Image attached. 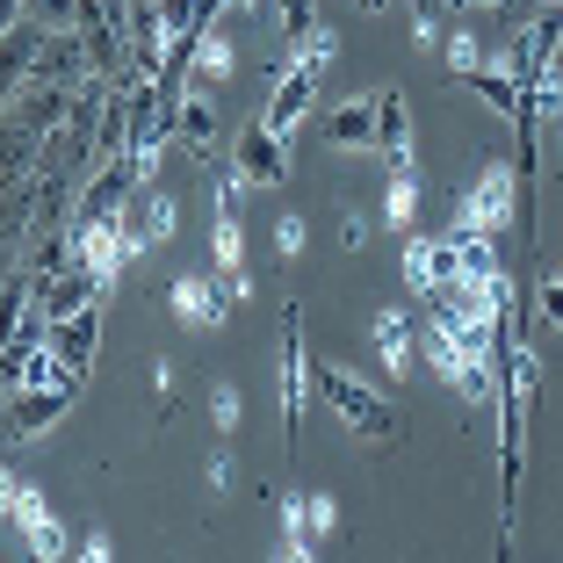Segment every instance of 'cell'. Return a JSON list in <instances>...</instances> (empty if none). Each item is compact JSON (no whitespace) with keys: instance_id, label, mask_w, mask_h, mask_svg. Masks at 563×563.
<instances>
[{"instance_id":"6da1fadb","label":"cell","mask_w":563,"mask_h":563,"mask_svg":"<svg viewBox=\"0 0 563 563\" xmlns=\"http://www.w3.org/2000/svg\"><path fill=\"white\" fill-rule=\"evenodd\" d=\"M528 174H520V159H484L477 181L463 188V210H455V224H470V232H506V224H528Z\"/></svg>"},{"instance_id":"7a4b0ae2","label":"cell","mask_w":563,"mask_h":563,"mask_svg":"<svg viewBox=\"0 0 563 563\" xmlns=\"http://www.w3.org/2000/svg\"><path fill=\"white\" fill-rule=\"evenodd\" d=\"M318 390H325V405L354 427V441H376V448L398 441V412H390L376 390H362V383H354L340 362H318Z\"/></svg>"},{"instance_id":"3957f363","label":"cell","mask_w":563,"mask_h":563,"mask_svg":"<svg viewBox=\"0 0 563 563\" xmlns=\"http://www.w3.org/2000/svg\"><path fill=\"white\" fill-rule=\"evenodd\" d=\"M398 267H405V289H412V297H441V289L470 282L455 232H448V239H405V261H398Z\"/></svg>"},{"instance_id":"277c9868","label":"cell","mask_w":563,"mask_h":563,"mask_svg":"<svg viewBox=\"0 0 563 563\" xmlns=\"http://www.w3.org/2000/svg\"><path fill=\"white\" fill-rule=\"evenodd\" d=\"M232 174L246 188H282L289 181V137L267 131V123H246V131L232 137Z\"/></svg>"},{"instance_id":"5b68a950","label":"cell","mask_w":563,"mask_h":563,"mask_svg":"<svg viewBox=\"0 0 563 563\" xmlns=\"http://www.w3.org/2000/svg\"><path fill=\"white\" fill-rule=\"evenodd\" d=\"M318 80H325V73H311V66H297V58H289V66H275V87H267V101H261V123L267 131H303V117H311V101H318Z\"/></svg>"},{"instance_id":"8992f818","label":"cell","mask_w":563,"mask_h":563,"mask_svg":"<svg viewBox=\"0 0 563 563\" xmlns=\"http://www.w3.org/2000/svg\"><path fill=\"white\" fill-rule=\"evenodd\" d=\"M368 347H376V368L390 383H405L419 368V332H412V311L405 303H383V311H368Z\"/></svg>"},{"instance_id":"52a82bcc","label":"cell","mask_w":563,"mask_h":563,"mask_svg":"<svg viewBox=\"0 0 563 563\" xmlns=\"http://www.w3.org/2000/svg\"><path fill=\"white\" fill-rule=\"evenodd\" d=\"M73 398H80V383H51V390H15V398H8V441H36V433H51L58 419L73 412Z\"/></svg>"},{"instance_id":"ba28073f","label":"cell","mask_w":563,"mask_h":563,"mask_svg":"<svg viewBox=\"0 0 563 563\" xmlns=\"http://www.w3.org/2000/svg\"><path fill=\"white\" fill-rule=\"evenodd\" d=\"M166 303H174V325H188V332H217V325H224V311H232L224 282H202V275H174Z\"/></svg>"},{"instance_id":"9c48e42d","label":"cell","mask_w":563,"mask_h":563,"mask_svg":"<svg viewBox=\"0 0 563 563\" xmlns=\"http://www.w3.org/2000/svg\"><path fill=\"white\" fill-rule=\"evenodd\" d=\"M318 137H325L332 152H383V131H376V95H354L340 101L325 123H318Z\"/></svg>"},{"instance_id":"30bf717a","label":"cell","mask_w":563,"mask_h":563,"mask_svg":"<svg viewBox=\"0 0 563 563\" xmlns=\"http://www.w3.org/2000/svg\"><path fill=\"white\" fill-rule=\"evenodd\" d=\"M101 297H109V282H101V275H95L87 261L58 267V275H51L44 289H36V303H44L51 318H73V311H87V303H101Z\"/></svg>"},{"instance_id":"8fae6325","label":"cell","mask_w":563,"mask_h":563,"mask_svg":"<svg viewBox=\"0 0 563 563\" xmlns=\"http://www.w3.org/2000/svg\"><path fill=\"white\" fill-rule=\"evenodd\" d=\"M95 347H101V303H87V311H73V318H51V354H58L73 376L95 368Z\"/></svg>"},{"instance_id":"7c38bea8","label":"cell","mask_w":563,"mask_h":563,"mask_svg":"<svg viewBox=\"0 0 563 563\" xmlns=\"http://www.w3.org/2000/svg\"><path fill=\"white\" fill-rule=\"evenodd\" d=\"M188 73L196 87H224L239 73V44H232V22H202L196 44H188Z\"/></svg>"},{"instance_id":"4fadbf2b","label":"cell","mask_w":563,"mask_h":563,"mask_svg":"<svg viewBox=\"0 0 563 563\" xmlns=\"http://www.w3.org/2000/svg\"><path fill=\"white\" fill-rule=\"evenodd\" d=\"M174 145H181L188 159H210L217 152V101L210 95H181L174 101Z\"/></svg>"},{"instance_id":"5bb4252c","label":"cell","mask_w":563,"mask_h":563,"mask_svg":"<svg viewBox=\"0 0 563 563\" xmlns=\"http://www.w3.org/2000/svg\"><path fill=\"white\" fill-rule=\"evenodd\" d=\"M131 224H137V246H166L174 239V224H181V202L166 196V188H137L131 196Z\"/></svg>"},{"instance_id":"9a60e30c","label":"cell","mask_w":563,"mask_h":563,"mask_svg":"<svg viewBox=\"0 0 563 563\" xmlns=\"http://www.w3.org/2000/svg\"><path fill=\"white\" fill-rule=\"evenodd\" d=\"M0 506H8V534H15V549H30V534L51 528V506H44V492H36L30 477H8Z\"/></svg>"},{"instance_id":"2e32d148","label":"cell","mask_w":563,"mask_h":563,"mask_svg":"<svg viewBox=\"0 0 563 563\" xmlns=\"http://www.w3.org/2000/svg\"><path fill=\"white\" fill-rule=\"evenodd\" d=\"M311 549H318V534H311V498H303V492H289V498H282V556H311Z\"/></svg>"},{"instance_id":"e0dca14e","label":"cell","mask_w":563,"mask_h":563,"mask_svg":"<svg viewBox=\"0 0 563 563\" xmlns=\"http://www.w3.org/2000/svg\"><path fill=\"white\" fill-rule=\"evenodd\" d=\"M202 412H210V427L224 433V441H232L239 419H246V398H239V383H232V376H217L210 390H202Z\"/></svg>"},{"instance_id":"ac0fdd59","label":"cell","mask_w":563,"mask_h":563,"mask_svg":"<svg viewBox=\"0 0 563 563\" xmlns=\"http://www.w3.org/2000/svg\"><path fill=\"white\" fill-rule=\"evenodd\" d=\"M376 131H383V145H412V101H405V87H383L376 95Z\"/></svg>"},{"instance_id":"d6986e66","label":"cell","mask_w":563,"mask_h":563,"mask_svg":"<svg viewBox=\"0 0 563 563\" xmlns=\"http://www.w3.org/2000/svg\"><path fill=\"white\" fill-rule=\"evenodd\" d=\"M419 217V174H390V188H383V224L390 232H412Z\"/></svg>"},{"instance_id":"ffe728a7","label":"cell","mask_w":563,"mask_h":563,"mask_svg":"<svg viewBox=\"0 0 563 563\" xmlns=\"http://www.w3.org/2000/svg\"><path fill=\"white\" fill-rule=\"evenodd\" d=\"M484 58H492V51H484V36L470 30V22H463V30H455V36H448V44H441V66L455 73V80H470V73L484 66Z\"/></svg>"},{"instance_id":"44dd1931","label":"cell","mask_w":563,"mask_h":563,"mask_svg":"<svg viewBox=\"0 0 563 563\" xmlns=\"http://www.w3.org/2000/svg\"><path fill=\"white\" fill-rule=\"evenodd\" d=\"M303 246H311V224H303L297 210H282L275 217V253L282 261H303Z\"/></svg>"},{"instance_id":"7402d4cb","label":"cell","mask_w":563,"mask_h":563,"mask_svg":"<svg viewBox=\"0 0 563 563\" xmlns=\"http://www.w3.org/2000/svg\"><path fill=\"white\" fill-rule=\"evenodd\" d=\"M534 325H549V332H563V275H549V282H534Z\"/></svg>"},{"instance_id":"603a6c76","label":"cell","mask_w":563,"mask_h":563,"mask_svg":"<svg viewBox=\"0 0 563 563\" xmlns=\"http://www.w3.org/2000/svg\"><path fill=\"white\" fill-rule=\"evenodd\" d=\"M202 484H210L217 498H224V492H232V484H239V463H232V448H217L210 463H202Z\"/></svg>"},{"instance_id":"cb8c5ba5","label":"cell","mask_w":563,"mask_h":563,"mask_svg":"<svg viewBox=\"0 0 563 563\" xmlns=\"http://www.w3.org/2000/svg\"><path fill=\"white\" fill-rule=\"evenodd\" d=\"M303 498H311V534H318V542H325V534L340 528V506H332L325 492H303Z\"/></svg>"},{"instance_id":"d4e9b609","label":"cell","mask_w":563,"mask_h":563,"mask_svg":"<svg viewBox=\"0 0 563 563\" xmlns=\"http://www.w3.org/2000/svg\"><path fill=\"white\" fill-rule=\"evenodd\" d=\"M80 556H87V563H109V556H117V542H109V534H101V528H87Z\"/></svg>"},{"instance_id":"484cf974","label":"cell","mask_w":563,"mask_h":563,"mask_svg":"<svg viewBox=\"0 0 563 563\" xmlns=\"http://www.w3.org/2000/svg\"><path fill=\"white\" fill-rule=\"evenodd\" d=\"M412 44H419V51H433V44H441V22H433L427 8H419V15H412Z\"/></svg>"},{"instance_id":"4316f807","label":"cell","mask_w":563,"mask_h":563,"mask_svg":"<svg viewBox=\"0 0 563 563\" xmlns=\"http://www.w3.org/2000/svg\"><path fill=\"white\" fill-rule=\"evenodd\" d=\"M224 297H232V303H253V275H246V267H232V275H224Z\"/></svg>"},{"instance_id":"83f0119b","label":"cell","mask_w":563,"mask_h":563,"mask_svg":"<svg viewBox=\"0 0 563 563\" xmlns=\"http://www.w3.org/2000/svg\"><path fill=\"white\" fill-rule=\"evenodd\" d=\"M362 239H368V217H347V224H340V246L362 253Z\"/></svg>"}]
</instances>
